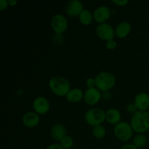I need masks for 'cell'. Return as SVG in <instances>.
<instances>
[{"instance_id": "52a82bcc", "label": "cell", "mask_w": 149, "mask_h": 149, "mask_svg": "<svg viewBox=\"0 0 149 149\" xmlns=\"http://www.w3.org/2000/svg\"><path fill=\"white\" fill-rule=\"evenodd\" d=\"M51 26L58 34H61L67 29L68 21L63 15L57 14L52 17Z\"/></svg>"}, {"instance_id": "5b68a950", "label": "cell", "mask_w": 149, "mask_h": 149, "mask_svg": "<svg viewBox=\"0 0 149 149\" xmlns=\"http://www.w3.org/2000/svg\"><path fill=\"white\" fill-rule=\"evenodd\" d=\"M133 134L131 125L126 122H120L114 127V135L119 141H127L132 138Z\"/></svg>"}, {"instance_id": "9c48e42d", "label": "cell", "mask_w": 149, "mask_h": 149, "mask_svg": "<svg viewBox=\"0 0 149 149\" xmlns=\"http://www.w3.org/2000/svg\"><path fill=\"white\" fill-rule=\"evenodd\" d=\"M49 102L45 97H38L33 100V108L35 111L40 114H45L49 110Z\"/></svg>"}, {"instance_id": "603a6c76", "label": "cell", "mask_w": 149, "mask_h": 149, "mask_svg": "<svg viewBox=\"0 0 149 149\" xmlns=\"http://www.w3.org/2000/svg\"><path fill=\"white\" fill-rule=\"evenodd\" d=\"M86 84H87V86L89 88H93L95 86H96L95 79L93 78H89L86 81Z\"/></svg>"}, {"instance_id": "d6986e66", "label": "cell", "mask_w": 149, "mask_h": 149, "mask_svg": "<svg viewBox=\"0 0 149 149\" xmlns=\"http://www.w3.org/2000/svg\"><path fill=\"white\" fill-rule=\"evenodd\" d=\"M147 143V138L143 134H138L134 138L133 140V144L137 147L138 148H143L146 146Z\"/></svg>"}, {"instance_id": "ac0fdd59", "label": "cell", "mask_w": 149, "mask_h": 149, "mask_svg": "<svg viewBox=\"0 0 149 149\" xmlns=\"http://www.w3.org/2000/svg\"><path fill=\"white\" fill-rule=\"evenodd\" d=\"M93 17L91 12L88 10H85V9H84V10L79 15L80 22L84 25L90 24L92 20H93Z\"/></svg>"}, {"instance_id": "6da1fadb", "label": "cell", "mask_w": 149, "mask_h": 149, "mask_svg": "<svg viewBox=\"0 0 149 149\" xmlns=\"http://www.w3.org/2000/svg\"><path fill=\"white\" fill-rule=\"evenodd\" d=\"M132 130L138 133H143L149 130V113L146 111H138L131 119Z\"/></svg>"}, {"instance_id": "83f0119b", "label": "cell", "mask_w": 149, "mask_h": 149, "mask_svg": "<svg viewBox=\"0 0 149 149\" xmlns=\"http://www.w3.org/2000/svg\"><path fill=\"white\" fill-rule=\"evenodd\" d=\"M121 149H138L134 144H126L123 146Z\"/></svg>"}, {"instance_id": "d4e9b609", "label": "cell", "mask_w": 149, "mask_h": 149, "mask_svg": "<svg viewBox=\"0 0 149 149\" xmlns=\"http://www.w3.org/2000/svg\"><path fill=\"white\" fill-rule=\"evenodd\" d=\"M112 2L114 3L115 4H116L118 6H123L127 4L128 1L127 0H113Z\"/></svg>"}, {"instance_id": "7a4b0ae2", "label": "cell", "mask_w": 149, "mask_h": 149, "mask_svg": "<svg viewBox=\"0 0 149 149\" xmlns=\"http://www.w3.org/2000/svg\"><path fill=\"white\" fill-rule=\"evenodd\" d=\"M50 90L58 96L66 95L70 91V83L66 79L62 77H54L49 81Z\"/></svg>"}, {"instance_id": "8992f818", "label": "cell", "mask_w": 149, "mask_h": 149, "mask_svg": "<svg viewBox=\"0 0 149 149\" xmlns=\"http://www.w3.org/2000/svg\"><path fill=\"white\" fill-rule=\"evenodd\" d=\"M96 33L101 39L109 41L114 37L115 30L109 23H100L96 28Z\"/></svg>"}, {"instance_id": "e0dca14e", "label": "cell", "mask_w": 149, "mask_h": 149, "mask_svg": "<svg viewBox=\"0 0 149 149\" xmlns=\"http://www.w3.org/2000/svg\"><path fill=\"white\" fill-rule=\"evenodd\" d=\"M84 93L79 88H74L70 90V91L65 95L67 100L71 103H77L82 99Z\"/></svg>"}, {"instance_id": "8fae6325", "label": "cell", "mask_w": 149, "mask_h": 149, "mask_svg": "<svg viewBox=\"0 0 149 149\" xmlns=\"http://www.w3.org/2000/svg\"><path fill=\"white\" fill-rule=\"evenodd\" d=\"M111 15V11L109 7L106 6H100L95 10L93 17L97 22L103 23L109 20Z\"/></svg>"}, {"instance_id": "277c9868", "label": "cell", "mask_w": 149, "mask_h": 149, "mask_svg": "<svg viewBox=\"0 0 149 149\" xmlns=\"http://www.w3.org/2000/svg\"><path fill=\"white\" fill-rule=\"evenodd\" d=\"M106 119V113L99 108H94L87 111L85 113V120L90 125L97 126L100 125Z\"/></svg>"}, {"instance_id": "4fadbf2b", "label": "cell", "mask_w": 149, "mask_h": 149, "mask_svg": "<svg viewBox=\"0 0 149 149\" xmlns=\"http://www.w3.org/2000/svg\"><path fill=\"white\" fill-rule=\"evenodd\" d=\"M135 106L140 111H145L149 107V95L146 93H141L135 96Z\"/></svg>"}, {"instance_id": "484cf974", "label": "cell", "mask_w": 149, "mask_h": 149, "mask_svg": "<svg viewBox=\"0 0 149 149\" xmlns=\"http://www.w3.org/2000/svg\"><path fill=\"white\" fill-rule=\"evenodd\" d=\"M46 149H65L61 144L58 143H54V144H51L49 145V146H47V148Z\"/></svg>"}, {"instance_id": "44dd1931", "label": "cell", "mask_w": 149, "mask_h": 149, "mask_svg": "<svg viewBox=\"0 0 149 149\" xmlns=\"http://www.w3.org/2000/svg\"><path fill=\"white\" fill-rule=\"evenodd\" d=\"M60 142H61V145L64 148L69 149L72 147L74 141H73V139L71 137L68 136V135H65V137H63V138L61 140Z\"/></svg>"}, {"instance_id": "4316f807", "label": "cell", "mask_w": 149, "mask_h": 149, "mask_svg": "<svg viewBox=\"0 0 149 149\" xmlns=\"http://www.w3.org/2000/svg\"><path fill=\"white\" fill-rule=\"evenodd\" d=\"M8 1L7 0H0V10H4L6 9L8 5Z\"/></svg>"}, {"instance_id": "f1b7e54d", "label": "cell", "mask_w": 149, "mask_h": 149, "mask_svg": "<svg viewBox=\"0 0 149 149\" xmlns=\"http://www.w3.org/2000/svg\"><path fill=\"white\" fill-rule=\"evenodd\" d=\"M8 4L11 6H14L17 4V1L16 0H9Z\"/></svg>"}, {"instance_id": "3957f363", "label": "cell", "mask_w": 149, "mask_h": 149, "mask_svg": "<svg viewBox=\"0 0 149 149\" xmlns=\"http://www.w3.org/2000/svg\"><path fill=\"white\" fill-rule=\"evenodd\" d=\"M96 87L102 91H107L111 89L116 83V78L109 72L99 73L95 77Z\"/></svg>"}, {"instance_id": "2e32d148", "label": "cell", "mask_w": 149, "mask_h": 149, "mask_svg": "<svg viewBox=\"0 0 149 149\" xmlns=\"http://www.w3.org/2000/svg\"><path fill=\"white\" fill-rule=\"evenodd\" d=\"M66 130L65 127L61 124H56L51 128V135L55 141H60L65 136Z\"/></svg>"}, {"instance_id": "7402d4cb", "label": "cell", "mask_w": 149, "mask_h": 149, "mask_svg": "<svg viewBox=\"0 0 149 149\" xmlns=\"http://www.w3.org/2000/svg\"><path fill=\"white\" fill-rule=\"evenodd\" d=\"M116 45H117V44L113 39H111V40L107 41V42H106V47L109 49H115L116 47Z\"/></svg>"}, {"instance_id": "7c38bea8", "label": "cell", "mask_w": 149, "mask_h": 149, "mask_svg": "<svg viewBox=\"0 0 149 149\" xmlns=\"http://www.w3.org/2000/svg\"><path fill=\"white\" fill-rule=\"evenodd\" d=\"M23 123L29 128H33L37 126L40 121L39 115L35 112H27L23 116Z\"/></svg>"}, {"instance_id": "ba28073f", "label": "cell", "mask_w": 149, "mask_h": 149, "mask_svg": "<svg viewBox=\"0 0 149 149\" xmlns=\"http://www.w3.org/2000/svg\"><path fill=\"white\" fill-rule=\"evenodd\" d=\"M84 10V6L79 0H71L67 3L65 6V13L68 15L74 16L79 15L80 13Z\"/></svg>"}, {"instance_id": "ffe728a7", "label": "cell", "mask_w": 149, "mask_h": 149, "mask_svg": "<svg viewBox=\"0 0 149 149\" xmlns=\"http://www.w3.org/2000/svg\"><path fill=\"white\" fill-rule=\"evenodd\" d=\"M106 129L102 125H97L93 127V134L97 139H102L106 135Z\"/></svg>"}, {"instance_id": "cb8c5ba5", "label": "cell", "mask_w": 149, "mask_h": 149, "mask_svg": "<svg viewBox=\"0 0 149 149\" xmlns=\"http://www.w3.org/2000/svg\"><path fill=\"white\" fill-rule=\"evenodd\" d=\"M137 109H137L136 106H135V104H134V103H130V104L128 105L127 111L129 112H130V113H133V114H134L135 112L138 111H137Z\"/></svg>"}, {"instance_id": "30bf717a", "label": "cell", "mask_w": 149, "mask_h": 149, "mask_svg": "<svg viewBox=\"0 0 149 149\" xmlns=\"http://www.w3.org/2000/svg\"><path fill=\"white\" fill-rule=\"evenodd\" d=\"M101 97V94L98 89L97 88H88L84 94V101L87 104L90 106H93L98 103Z\"/></svg>"}, {"instance_id": "5bb4252c", "label": "cell", "mask_w": 149, "mask_h": 149, "mask_svg": "<svg viewBox=\"0 0 149 149\" xmlns=\"http://www.w3.org/2000/svg\"><path fill=\"white\" fill-rule=\"evenodd\" d=\"M131 31V25L129 22L123 21L116 26L115 29V34L119 38H125Z\"/></svg>"}, {"instance_id": "9a60e30c", "label": "cell", "mask_w": 149, "mask_h": 149, "mask_svg": "<svg viewBox=\"0 0 149 149\" xmlns=\"http://www.w3.org/2000/svg\"><path fill=\"white\" fill-rule=\"evenodd\" d=\"M106 119L109 124L117 125L120 122L121 113L118 109H110L106 111Z\"/></svg>"}]
</instances>
